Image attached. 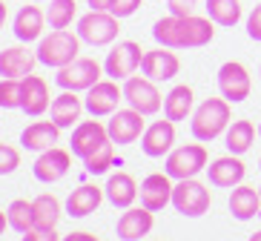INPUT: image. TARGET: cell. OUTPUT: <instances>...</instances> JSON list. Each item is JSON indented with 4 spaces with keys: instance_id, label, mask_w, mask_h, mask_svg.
Returning a JSON list of instances; mask_svg holds the SVG:
<instances>
[{
    "instance_id": "cell-22",
    "label": "cell",
    "mask_w": 261,
    "mask_h": 241,
    "mask_svg": "<svg viewBox=\"0 0 261 241\" xmlns=\"http://www.w3.org/2000/svg\"><path fill=\"white\" fill-rule=\"evenodd\" d=\"M100 198H103V190L95 187V184H84V187H77L75 193L66 198V212H69L72 218H84V216L98 210Z\"/></svg>"
},
{
    "instance_id": "cell-40",
    "label": "cell",
    "mask_w": 261,
    "mask_h": 241,
    "mask_svg": "<svg viewBox=\"0 0 261 241\" xmlns=\"http://www.w3.org/2000/svg\"><path fill=\"white\" fill-rule=\"evenodd\" d=\"M23 241H58V233L55 230H40V227H35V230L23 233Z\"/></svg>"
},
{
    "instance_id": "cell-7",
    "label": "cell",
    "mask_w": 261,
    "mask_h": 241,
    "mask_svg": "<svg viewBox=\"0 0 261 241\" xmlns=\"http://www.w3.org/2000/svg\"><path fill=\"white\" fill-rule=\"evenodd\" d=\"M207 167V149L201 144H187V147H178L169 152L167 158V175L169 178H195L201 170Z\"/></svg>"
},
{
    "instance_id": "cell-5",
    "label": "cell",
    "mask_w": 261,
    "mask_h": 241,
    "mask_svg": "<svg viewBox=\"0 0 261 241\" xmlns=\"http://www.w3.org/2000/svg\"><path fill=\"white\" fill-rule=\"evenodd\" d=\"M58 86L61 89H69V92H77V89H92L100 81V63L95 58H75L72 63L61 66L58 75H55Z\"/></svg>"
},
{
    "instance_id": "cell-43",
    "label": "cell",
    "mask_w": 261,
    "mask_h": 241,
    "mask_svg": "<svg viewBox=\"0 0 261 241\" xmlns=\"http://www.w3.org/2000/svg\"><path fill=\"white\" fill-rule=\"evenodd\" d=\"M3 23H6V6H3V0H0V29H3Z\"/></svg>"
},
{
    "instance_id": "cell-11",
    "label": "cell",
    "mask_w": 261,
    "mask_h": 241,
    "mask_svg": "<svg viewBox=\"0 0 261 241\" xmlns=\"http://www.w3.org/2000/svg\"><path fill=\"white\" fill-rule=\"evenodd\" d=\"M144 115H141L138 109H115L112 118H109V126L107 132L112 138V144H132V141H138L144 135Z\"/></svg>"
},
{
    "instance_id": "cell-10",
    "label": "cell",
    "mask_w": 261,
    "mask_h": 241,
    "mask_svg": "<svg viewBox=\"0 0 261 241\" xmlns=\"http://www.w3.org/2000/svg\"><path fill=\"white\" fill-rule=\"evenodd\" d=\"M218 89L230 103H238L250 98V72L244 69V63L238 61H227L218 69Z\"/></svg>"
},
{
    "instance_id": "cell-19",
    "label": "cell",
    "mask_w": 261,
    "mask_h": 241,
    "mask_svg": "<svg viewBox=\"0 0 261 241\" xmlns=\"http://www.w3.org/2000/svg\"><path fill=\"white\" fill-rule=\"evenodd\" d=\"M49 106H52V103H49L46 81L38 78V75H26L23 78V103H20V109H23L26 115L38 118V115H43Z\"/></svg>"
},
{
    "instance_id": "cell-39",
    "label": "cell",
    "mask_w": 261,
    "mask_h": 241,
    "mask_svg": "<svg viewBox=\"0 0 261 241\" xmlns=\"http://www.w3.org/2000/svg\"><path fill=\"white\" fill-rule=\"evenodd\" d=\"M167 6H169V15L187 17V15H192V6H195V0H167Z\"/></svg>"
},
{
    "instance_id": "cell-45",
    "label": "cell",
    "mask_w": 261,
    "mask_h": 241,
    "mask_svg": "<svg viewBox=\"0 0 261 241\" xmlns=\"http://www.w3.org/2000/svg\"><path fill=\"white\" fill-rule=\"evenodd\" d=\"M250 241H261V230H258L255 235H250Z\"/></svg>"
},
{
    "instance_id": "cell-2",
    "label": "cell",
    "mask_w": 261,
    "mask_h": 241,
    "mask_svg": "<svg viewBox=\"0 0 261 241\" xmlns=\"http://www.w3.org/2000/svg\"><path fill=\"white\" fill-rule=\"evenodd\" d=\"M230 101L227 98H207L192 115V135L198 141H213L230 126Z\"/></svg>"
},
{
    "instance_id": "cell-21",
    "label": "cell",
    "mask_w": 261,
    "mask_h": 241,
    "mask_svg": "<svg viewBox=\"0 0 261 241\" xmlns=\"http://www.w3.org/2000/svg\"><path fill=\"white\" fill-rule=\"evenodd\" d=\"M207 170H210V184H215V187H238L241 178H244V164L236 155L215 158Z\"/></svg>"
},
{
    "instance_id": "cell-4",
    "label": "cell",
    "mask_w": 261,
    "mask_h": 241,
    "mask_svg": "<svg viewBox=\"0 0 261 241\" xmlns=\"http://www.w3.org/2000/svg\"><path fill=\"white\" fill-rule=\"evenodd\" d=\"M118 20L121 17H115L112 12H98V9H92L89 15H84L77 20V35H81V40L92 43V46H107V43H112L118 38V32H121Z\"/></svg>"
},
{
    "instance_id": "cell-6",
    "label": "cell",
    "mask_w": 261,
    "mask_h": 241,
    "mask_svg": "<svg viewBox=\"0 0 261 241\" xmlns=\"http://www.w3.org/2000/svg\"><path fill=\"white\" fill-rule=\"evenodd\" d=\"M172 204H175L178 212H184L187 218H198L210 210L213 204V195L204 184H198L195 178H184L178 181L175 190H172Z\"/></svg>"
},
{
    "instance_id": "cell-18",
    "label": "cell",
    "mask_w": 261,
    "mask_h": 241,
    "mask_svg": "<svg viewBox=\"0 0 261 241\" xmlns=\"http://www.w3.org/2000/svg\"><path fill=\"white\" fill-rule=\"evenodd\" d=\"M35 63H38V55H32L23 46L3 49L0 52V75L3 78H26V75H32Z\"/></svg>"
},
{
    "instance_id": "cell-29",
    "label": "cell",
    "mask_w": 261,
    "mask_h": 241,
    "mask_svg": "<svg viewBox=\"0 0 261 241\" xmlns=\"http://www.w3.org/2000/svg\"><path fill=\"white\" fill-rule=\"evenodd\" d=\"M32 210H35V227L40 230H55V224L61 221V201L55 195H38L32 201Z\"/></svg>"
},
{
    "instance_id": "cell-34",
    "label": "cell",
    "mask_w": 261,
    "mask_h": 241,
    "mask_svg": "<svg viewBox=\"0 0 261 241\" xmlns=\"http://www.w3.org/2000/svg\"><path fill=\"white\" fill-rule=\"evenodd\" d=\"M23 103V78H3L0 81V106L20 109Z\"/></svg>"
},
{
    "instance_id": "cell-23",
    "label": "cell",
    "mask_w": 261,
    "mask_h": 241,
    "mask_svg": "<svg viewBox=\"0 0 261 241\" xmlns=\"http://www.w3.org/2000/svg\"><path fill=\"white\" fill-rule=\"evenodd\" d=\"M58 135H61V126L55 124V121H38V124H32L23 129L20 135V144L26 149H49L52 144H58Z\"/></svg>"
},
{
    "instance_id": "cell-13",
    "label": "cell",
    "mask_w": 261,
    "mask_h": 241,
    "mask_svg": "<svg viewBox=\"0 0 261 241\" xmlns=\"http://www.w3.org/2000/svg\"><path fill=\"white\" fill-rule=\"evenodd\" d=\"M172 144H175V126H172V121H155V124H149L144 129V135H141V149H144L149 158H161L167 155L169 149H172Z\"/></svg>"
},
{
    "instance_id": "cell-35",
    "label": "cell",
    "mask_w": 261,
    "mask_h": 241,
    "mask_svg": "<svg viewBox=\"0 0 261 241\" xmlns=\"http://www.w3.org/2000/svg\"><path fill=\"white\" fill-rule=\"evenodd\" d=\"M112 161H115V149H112V141H107L103 147L95 149L92 155L84 158V167H86V172L100 175V172H107L109 167H112Z\"/></svg>"
},
{
    "instance_id": "cell-16",
    "label": "cell",
    "mask_w": 261,
    "mask_h": 241,
    "mask_svg": "<svg viewBox=\"0 0 261 241\" xmlns=\"http://www.w3.org/2000/svg\"><path fill=\"white\" fill-rule=\"evenodd\" d=\"M72 167V158L66 149H58V147H49L40 152V158L35 161V178L43 181V184H52V181L63 178Z\"/></svg>"
},
{
    "instance_id": "cell-27",
    "label": "cell",
    "mask_w": 261,
    "mask_h": 241,
    "mask_svg": "<svg viewBox=\"0 0 261 241\" xmlns=\"http://www.w3.org/2000/svg\"><path fill=\"white\" fill-rule=\"evenodd\" d=\"M81 109H84L81 98H75V92H69V89H63V95H58V98L52 101L49 112H52V121L63 129V126L77 124V118H81Z\"/></svg>"
},
{
    "instance_id": "cell-48",
    "label": "cell",
    "mask_w": 261,
    "mask_h": 241,
    "mask_svg": "<svg viewBox=\"0 0 261 241\" xmlns=\"http://www.w3.org/2000/svg\"><path fill=\"white\" fill-rule=\"evenodd\" d=\"M258 193H261V187H258Z\"/></svg>"
},
{
    "instance_id": "cell-31",
    "label": "cell",
    "mask_w": 261,
    "mask_h": 241,
    "mask_svg": "<svg viewBox=\"0 0 261 241\" xmlns=\"http://www.w3.org/2000/svg\"><path fill=\"white\" fill-rule=\"evenodd\" d=\"M207 15L218 26H236L241 20V3L238 0H207Z\"/></svg>"
},
{
    "instance_id": "cell-24",
    "label": "cell",
    "mask_w": 261,
    "mask_h": 241,
    "mask_svg": "<svg viewBox=\"0 0 261 241\" xmlns=\"http://www.w3.org/2000/svg\"><path fill=\"white\" fill-rule=\"evenodd\" d=\"M43 26H46V15H43L38 6H23L15 17V38L23 40V43L38 40Z\"/></svg>"
},
{
    "instance_id": "cell-37",
    "label": "cell",
    "mask_w": 261,
    "mask_h": 241,
    "mask_svg": "<svg viewBox=\"0 0 261 241\" xmlns=\"http://www.w3.org/2000/svg\"><path fill=\"white\" fill-rule=\"evenodd\" d=\"M138 6H141V0H112L109 12H112L115 17H129V15L138 12Z\"/></svg>"
},
{
    "instance_id": "cell-33",
    "label": "cell",
    "mask_w": 261,
    "mask_h": 241,
    "mask_svg": "<svg viewBox=\"0 0 261 241\" xmlns=\"http://www.w3.org/2000/svg\"><path fill=\"white\" fill-rule=\"evenodd\" d=\"M75 0H49V12H46V23L52 29H66L75 20Z\"/></svg>"
},
{
    "instance_id": "cell-15",
    "label": "cell",
    "mask_w": 261,
    "mask_h": 241,
    "mask_svg": "<svg viewBox=\"0 0 261 241\" xmlns=\"http://www.w3.org/2000/svg\"><path fill=\"white\" fill-rule=\"evenodd\" d=\"M178 69H181V61L175 58V52H167V46L144 52L141 72H144L149 81H169V78L178 75Z\"/></svg>"
},
{
    "instance_id": "cell-25",
    "label": "cell",
    "mask_w": 261,
    "mask_h": 241,
    "mask_svg": "<svg viewBox=\"0 0 261 241\" xmlns=\"http://www.w3.org/2000/svg\"><path fill=\"white\" fill-rule=\"evenodd\" d=\"M261 210V193L255 187H236L230 195V212L238 221H250Z\"/></svg>"
},
{
    "instance_id": "cell-30",
    "label": "cell",
    "mask_w": 261,
    "mask_h": 241,
    "mask_svg": "<svg viewBox=\"0 0 261 241\" xmlns=\"http://www.w3.org/2000/svg\"><path fill=\"white\" fill-rule=\"evenodd\" d=\"M255 141V126L250 121H232L230 129H227V149L232 155H241L247 149L253 147Z\"/></svg>"
},
{
    "instance_id": "cell-9",
    "label": "cell",
    "mask_w": 261,
    "mask_h": 241,
    "mask_svg": "<svg viewBox=\"0 0 261 241\" xmlns=\"http://www.w3.org/2000/svg\"><path fill=\"white\" fill-rule=\"evenodd\" d=\"M123 101L129 103L132 109H138L141 115H152L161 109V92L155 89V81L144 78H126L123 84Z\"/></svg>"
},
{
    "instance_id": "cell-36",
    "label": "cell",
    "mask_w": 261,
    "mask_h": 241,
    "mask_svg": "<svg viewBox=\"0 0 261 241\" xmlns=\"http://www.w3.org/2000/svg\"><path fill=\"white\" fill-rule=\"evenodd\" d=\"M20 167V152L9 144H0V175H9Z\"/></svg>"
},
{
    "instance_id": "cell-28",
    "label": "cell",
    "mask_w": 261,
    "mask_h": 241,
    "mask_svg": "<svg viewBox=\"0 0 261 241\" xmlns=\"http://www.w3.org/2000/svg\"><path fill=\"white\" fill-rule=\"evenodd\" d=\"M192 112V89L187 84L169 89V95L164 98V115L169 121H184L187 115Z\"/></svg>"
},
{
    "instance_id": "cell-26",
    "label": "cell",
    "mask_w": 261,
    "mask_h": 241,
    "mask_svg": "<svg viewBox=\"0 0 261 241\" xmlns=\"http://www.w3.org/2000/svg\"><path fill=\"white\" fill-rule=\"evenodd\" d=\"M103 193H107V198L115 204V207H129V204L138 198V184H135V178L126 175V172H115V175H109Z\"/></svg>"
},
{
    "instance_id": "cell-41",
    "label": "cell",
    "mask_w": 261,
    "mask_h": 241,
    "mask_svg": "<svg viewBox=\"0 0 261 241\" xmlns=\"http://www.w3.org/2000/svg\"><path fill=\"white\" fill-rule=\"evenodd\" d=\"M63 241H98L95 235H89V233H72V235H66Z\"/></svg>"
},
{
    "instance_id": "cell-46",
    "label": "cell",
    "mask_w": 261,
    "mask_h": 241,
    "mask_svg": "<svg viewBox=\"0 0 261 241\" xmlns=\"http://www.w3.org/2000/svg\"><path fill=\"white\" fill-rule=\"evenodd\" d=\"M258 135H261V124H258Z\"/></svg>"
},
{
    "instance_id": "cell-3",
    "label": "cell",
    "mask_w": 261,
    "mask_h": 241,
    "mask_svg": "<svg viewBox=\"0 0 261 241\" xmlns=\"http://www.w3.org/2000/svg\"><path fill=\"white\" fill-rule=\"evenodd\" d=\"M81 52V35H72L66 29H55L49 38H43L38 43V61L61 69L66 63H72Z\"/></svg>"
},
{
    "instance_id": "cell-38",
    "label": "cell",
    "mask_w": 261,
    "mask_h": 241,
    "mask_svg": "<svg viewBox=\"0 0 261 241\" xmlns=\"http://www.w3.org/2000/svg\"><path fill=\"white\" fill-rule=\"evenodd\" d=\"M247 35L253 40H261V3L250 12V17H247Z\"/></svg>"
},
{
    "instance_id": "cell-49",
    "label": "cell",
    "mask_w": 261,
    "mask_h": 241,
    "mask_svg": "<svg viewBox=\"0 0 261 241\" xmlns=\"http://www.w3.org/2000/svg\"><path fill=\"white\" fill-rule=\"evenodd\" d=\"M258 167H261V161H258Z\"/></svg>"
},
{
    "instance_id": "cell-20",
    "label": "cell",
    "mask_w": 261,
    "mask_h": 241,
    "mask_svg": "<svg viewBox=\"0 0 261 241\" xmlns=\"http://www.w3.org/2000/svg\"><path fill=\"white\" fill-rule=\"evenodd\" d=\"M152 230V210H146L144 204L135 210H126L118 218V235L123 241H138Z\"/></svg>"
},
{
    "instance_id": "cell-8",
    "label": "cell",
    "mask_w": 261,
    "mask_h": 241,
    "mask_svg": "<svg viewBox=\"0 0 261 241\" xmlns=\"http://www.w3.org/2000/svg\"><path fill=\"white\" fill-rule=\"evenodd\" d=\"M141 61H144V49H141L138 43H132V40H123V43H118V46L107 55L103 72H107L112 81H126V78L135 75Z\"/></svg>"
},
{
    "instance_id": "cell-32",
    "label": "cell",
    "mask_w": 261,
    "mask_h": 241,
    "mask_svg": "<svg viewBox=\"0 0 261 241\" xmlns=\"http://www.w3.org/2000/svg\"><path fill=\"white\" fill-rule=\"evenodd\" d=\"M9 227H15L17 233H29L35 230V210H32V201H23V198H17V201L9 204Z\"/></svg>"
},
{
    "instance_id": "cell-14",
    "label": "cell",
    "mask_w": 261,
    "mask_h": 241,
    "mask_svg": "<svg viewBox=\"0 0 261 241\" xmlns=\"http://www.w3.org/2000/svg\"><path fill=\"white\" fill-rule=\"evenodd\" d=\"M107 141H112L107 132V126H100L98 121H84V124H77L75 132H72V155H77V158L92 155L95 149L103 147Z\"/></svg>"
},
{
    "instance_id": "cell-12",
    "label": "cell",
    "mask_w": 261,
    "mask_h": 241,
    "mask_svg": "<svg viewBox=\"0 0 261 241\" xmlns=\"http://www.w3.org/2000/svg\"><path fill=\"white\" fill-rule=\"evenodd\" d=\"M121 101H123V89H118L115 81H98L92 89H86L84 106L89 109L95 118H100V115H112Z\"/></svg>"
},
{
    "instance_id": "cell-47",
    "label": "cell",
    "mask_w": 261,
    "mask_h": 241,
    "mask_svg": "<svg viewBox=\"0 0 261 241\" xmlns=\"http://www.w3.org/2000/svg\"><path fill=\"white\" fill-rule=\"evenodd\" d=\"M32 3H40V0H32Z\"/></svg>"
},
{
    "instance_id": "cell-17",
    "label": "cell",
    "mask_w": 261,
    "mask_h": 241,
    "mask_svg": "<svg viewBox=\"0 0 261 241\" xmlns=\"http://www.w3.org/2000/svg\"><path fill=\"white\" fill-rule=\"evenodd\" d=\"M172 181H169V175H164V172H152V175H146L144 184H141V204H144L146 210H164L169 201H172Z\"/></svg>"
},
{
    "instance_id": "cell-1",
    "label": "cell",
    "mask_w": 261,
    "mask_h": 241,
    "mask_svg": "<svg viewBox=\"0 0 261 241\" xmlns=\"http://www.w3.org/2000/svg\"><path fill=\"white\" fill-rule=\"evenodd\" d=\"M215 29L210 17H198V15H187V17H161L152 26V38L167 49H198L207 46L213 40Z\"/></svg>"
},
{
    "instance_id": "cell-42",
    "label": "cell",
    "mask_w": 261,
    "mask_h": 241,
    "mask_svg": "<svg viewBox=\"0 0 261 241\" xmlns=\"http://www.w3.org/2000/svg\"><path fill=\"white\" fill-rule=\"evenodd\" d=\"M89 6L98 9V12H109V6H112V0H89Z\"/></svg>"
},
{
    "instance_id": "cell-44",
    "label": "cell",
    "mask_w": 261,
    "mask_h": 241,
    "mask_svg": "<svg viewBox=\"0 0 261 241\" xmlns=\"http://www.w3.org/2000/svg\"><path fill=\"white\" fill-rule=\"evenodd\" d=\"M6 224H9V216H3V212H0V235H3V230H6Z\"/></svg>"
}]
</instances>
